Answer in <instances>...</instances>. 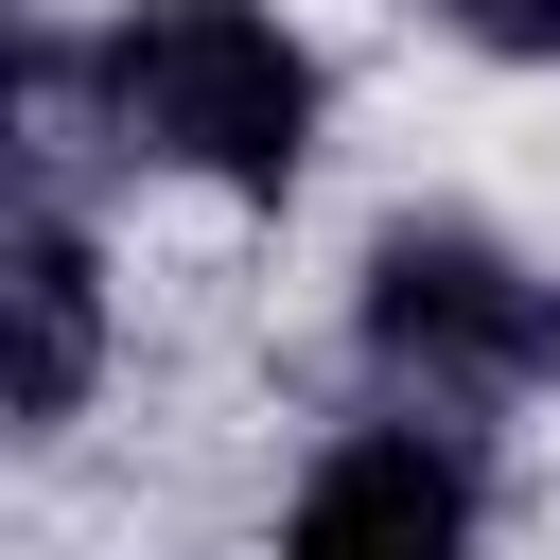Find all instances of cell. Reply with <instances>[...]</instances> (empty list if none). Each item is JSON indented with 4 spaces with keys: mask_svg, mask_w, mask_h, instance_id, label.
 <instances>
[{
    "mask_svg": "<svg viewBox=\"0 0 560 560\" xmlns=\"http://www.w3.org/2000/svg\"><path fill=\"white\" fill-rule=\"evenodd\" d=\"M472 52H508V70H560V0H438Z\"/></svg>",
    "mask_w": 560,
    "mask_h": 560,
    "instance_id": "5b68a950",
    "label": "cell"
},
{
    "mask_svg": "<svg viewBox=\"0 0 560 560\" xmlns=\"http://www.w3.org/2000/svg\"><path fill=\"white\" fill-rule=\"evenodd\" d=\"M88 105L122 158L192 175V192H298L315 175V52L280 0H122L88 35Z\"/></svg>",
    "mask_w": 560,
    "mask_h": 560,
    "instance_id": "6da1fadb",
    "label": "cell"
},
{
    "mask_svg": "<svg viewBox=\"0 0 560 560\" xmlns=\"http://www.w3.org/2000/svg\"><path fill=\"white\" fill-rule=\"evenodd\" d=\"M88 368H105V262H88L70 192H18V228H0V402H18V438H52L88 402Z\"/></svg>",
    "mask_w": 560,
    "mask_h": 560,
    "instance_id": "277c9868",
    "label": "cell"
},
{
    "mask_svg": "<svg viewBox=\"0 0 560 560\" xmlns=\"http://www.w3.org/2000/svg\"><path fill=\"white\" fill-rule=\"evenodd\" d=\"M350 350L402 420H490V402H542L560 385V280L455 210L385 228L368 280H350Z\"/></svg>",
    "mask_w": 560,
    "mask_h": 560,
    "instance_id": "7a4b0ae2",
    "label": "cell"
},
{
    "mask_svg": "<svg viewBox=\"0 0 560 560\" xmlns=\"http://www.w3.org/2000/svg\"><path fill=\"white\" fill-rule=\"evenodd\" d=\"M280 560H472V455H455V420H402V402L350 420L298 472Z\"/></svg>",
    "mask_w": 560,
    "mask_h": 560,
    "instance_id": "3957f363",
    "label": "cell"
}]
</instances>
